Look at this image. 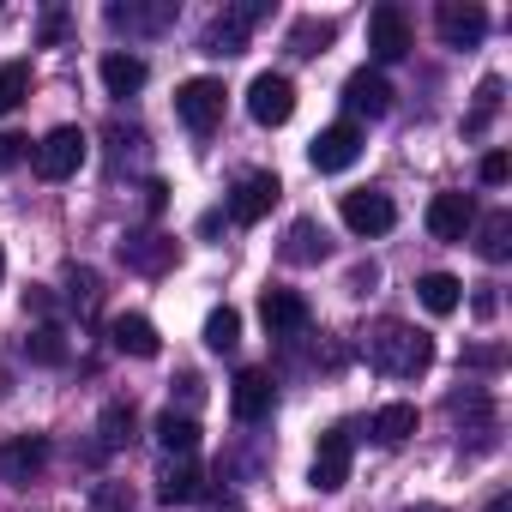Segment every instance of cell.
<instances>
[{
  "mask_svg": "<svg viewBox=\"0 0 512 512\" xmlns=\"http://www.w3.org/2000/svg\"><path fill=\"white\" fill-rule=\"evenodd\" d=\"M25 151H31V139H25V133H0V169H19V163H25Z\"/></svg>",
  "mask_w": 512,
  "mask_h": 512,
  "instance_id": "e575fe53",
  "label": "cell"
},
{
  "mask_svg": "<svg viewBox=\"0 0 512 512\" xmlns=\"http://www.w3.org/2000/svg\"><path fill=\"white\" fill-rule=\"evenodd\" d=\"M332 37H338V25H332V19H302V25L290 31V55H302V61H308V55H326V43H332Z\"/></svg>",
  "mask_w": 512,
  "mask_h": 512,
  "instance_id": "f1b7e54d",
  "label": "cell"
},
{
  "mask_svg": "<svg viewBox=\"0 0 512 512\" xmlns=\"http://www.w3.org/2000/svg\"><path fill=\"white\" fill-rule=\"evenodd\" d=\"M368 49H374V61H404L416 43H410V19H404V7H374L368 13Z\"/></svg>",
  "mask_w": 512,
  "mask_h": 512,
  "instance_id": "9c48e42d",
  "label": "cell"
},
{
  "mask_svg": "<svg viewBox=\"0 0 512 512\" xmlns=\"http://www.w3.org/2000/svg\"><path fill=\"white\" fill-rule=\"evenodd\" d=\"M464 362H470V368H500V350H470Z\"/></svg>",
  "mask_w": 512,
  "mask_h": 512,
  "instance_id": "ab89813d",
  "label": "cell"
},
{
  "mask_svg": "<svg viewBox=\"0 0 512 512\" xmlns=\"http://www.w3.org/2000/svg\"><path fill=\"white\" fill-rule=\"evenodd\" d=\"M97 512H133L127 482H103V488H97Z\"/></svg>",
  "mask_w": 512,
  "mask_h": 512,
  "instance_id": "836d02e7",
  "label": "cell"
},
{
  "mask_svg": "<svg viewBox=\"0 0 512 512\" xmlns=\"http://www.w3.org/2000/svg\"><path fill=\"white\" fill-rule=\"evenodd\" d=\"M500 91H506L500 79H482V85H476V109L464 115V133H482V127L494 121V109H500Z\"/></svg>",
  "mask_w": 512,
  "mask_h": 512,
  "instance_id": "4dcf8cb0",
  "label": "cell"
},
{
  "mask_svg": "<svg viewBox=\"0 0 512 512\" xmlns=\"http://www.w3.org/2000/svg\"><path fill=\"white\" fill-rule=\"evenodd\" d=\"M157 446H163L169 458H193V446H199V422L163 410V416H157Z\"/></svg>",
  "mask_w": 512,
  "mask_h": 512,
  "instance_id": "cb8c5ba5",
  "label": "cell"
},
{
  "mask_svg": "<svg viewBox=\"0 0 512 512\" xmlns=\"http://www.w3.org/2000/svg\"><path fill=\"white\" fill-rule=\"evenodd\" d=\"M25 97H31V67L25 61H7V67H0V115H13Z\"/></svg>",
  "mask_w": 512,
  "mask_h": 512,
  "instance_id": "f546056e",
  "label": "cell"
},
{
  "mask_svg": "<svg viewBox=\"0 0 512 512\" xmlns=\"http://www.w3.org/2000/svg\"><path fill=\"white\" fill-rule=\"evenodd\" d=\"M260 320H266L272 338H302L314 314H308V302H302L296 290H266V296H260Z\"/></svg>",
  "mask_w": 512,
  "mask_h": 512,
  "instance_id": "9a60e30c",
  "label": "cell"
},
{
  "mask_svg": "<svg viewBox=\"0 0 512 512\" xmlns=\"http://www.w3.org/2000/svg\"><path fill=\"white\" fill-rule=\"evenodd\" d=\"M362 356H368V368L386 374V380H416V374H428V362H434V338L416 332V326H404V320H374V326L362 332Z\"/></svg>",
  "mask_w": 512,
  "mask_h": 512,
  "instance_id": "6da1fadb",
  "label": "cell"
},
{
  "mask_svg": "<svg viewBox=\"0 0 512 512\" xmlns=\"http://www.w3.org/2000/svg\"><path fill=\"white\" fill-rule=\"evenodd\" d=\"M416 296H422V308H428V314H440V320H446V314H458V302H464V284H458L452 272H428V278L416 284Z\"/></svg>",
  "mask_w": 512,
  "mask_h": 512,
  "instance_id": "7402d4cb",
  "label": "cell"
},
{
  "mask_svg": "<svg viewBox=\"0 0 512 512\" xmlns=\"http://www.w3.org/2000/svg\"><path fill=\"white\" fill-rule=\"evenodd\" d=\"M446 410H452L458 422H476V428H488V422H494V404H488V392H476V386H470V392H452V404H446Z\"/></svg>",
  "mask_w": 512,
  "mask_h": 512,
  "instance_id": "1f68e13d",
  "label": "cell"
},
{
  "mask_svg": "<svg viewBox=\"0 0 512 512\" xmlns=\"http://www.w3.org/2000/svg\"><path fill=\"white\" fill-rule=\"evenodd\" d=\"M145 79H151V67L139 61V55H103V85H109V97H133V91H145Z\"/></svg>",
  "mask_w": 512,
  "mask_h": 512,
  "instance_id": "44dd1931",
  "label": "cell"
},
{
  "mask_svg": "<svg viewBox=\"0 0 512 512\" xmlns=\"http://www.w3.org/2000/svg\"><path fill=\"white\" fill-rule=\"evenodd\" d=\"M392 223H398V205H392L380 187L344 193V229H350V235H386Z\"/></svg>",
  "mask_w": 512,
  "mask_h": 512,
  "instance_id": "52a82bcc",
  "label": "cell"
},
{
  "mask_svg": "<svg viewBox=\"0 0 512 512\" xmlns=\"http://www.w3.org/2000/svg\"><path fill=\"white\" fill-rule=\"evenodd\" d=\"M308 482H314L320 494H338V488L350 482V428H332V434H320V452H314V470H308Z\"/></svg>",
  "mask_w": 512,
  "mask_h": 512,
  "instance_id": "30bf717a",
  "label": "cell"
},
{
  "mask_svg": "<svg viewBox=\"0 0 512 512\" xmlns=\"http://www.w3.org/2000/svg\"><path fill=\"white\" fill-rule=\"evenodd\" d=\"M272 404H278V380H272L266 368H241V374H235V392H229L235 422H266Z\"/></svg>",
  "mask_w": 512,
  "mask_h": 512,
  "instance_id": "ba28073f",
  "label": "cell"
},
{
  "mask_svg": "<svg viewBox=\"0 0 512 512\" xmlns=\"http://www.w3.org/2000/svg\"><path fill=\"white\" fill-rule=\"evenodd\" d=\"M0 278H7V247H0Z\"/></svg>",
  "mask_w": 512,
  "mask_h": 512,
  "instance_id": "7bdbcfd3",
  "label": "cell"
},
{
  "mask_svg": "<svg viewBox=\"0 0 512 512\" xmlns=\"http://www.w3.org/2000/svg\"><path fill=\"white\" fill-rule=\"evenodd\" d=\"M326 253H332L326 229H320L314 217H296V223H290V235H284V260H290V266H320Z\"/></svg>",
  "mask_w": 512,
  "mask_h": 512,
  "instance_id": "ffe728a7",
  "label": "cell"
},
{
  "mask_svg": "<svg viewBox=\"0 0 512 512\" xmlns=\"http://www.w3.org/2000/svg\"><path fill=\"white\" fill-rule=\"evenodd\" d=\"M175 115L187 121V133H211L223 121V79H187V85H175Z\"/></svg>",
  "mask_w": 512,
  "mask_h": 512,
  "instance_id": "3957f363",
  "label": "cell"
},
{
  "mask_svg": "<svg viewBox=\"0 0 512 512\" xmlns=\"http://www.w3.org/2000/svg\"><path fill=\"white\" fill-rule=\"evenodd\" d=\"M266 19V0H235V7H223L211 25H205V55H217V61H229V55H241L247 49V37H253V25Z\"/></svg>",
  "mask_w": 512,
  "mask_h": 512,
  "instance_id": "7a4b0ae2",
  "label": "cell"
},
{
  "mask_svg": "<svg viewBox=\"0 0 512 512\" xmlns=\"http://www.w3.org/2000/svg\"><path fill=\"white\" fill-rule=\"evenodd\" d=\"M109 25L115 31H139V37H151V31H169L175 25V0H157V7H133V0H127V7H121V0H115V7H109Z\"/></svg>",
  "mask_w": 512,
  "mask_h": 512,
  "instance_id": "d6986e66",
  "label": "cell"
},
{
  "mask_svg": "<svg viewBox=\"0 0 512 512\" xmlns=\"http://www.w3.org/2000/svg\"><path fill=\"white\" fill-rule=\"evenodd\" d=\"M109 344H115L121 356H139V362H151V356L163 350V338H157V326H151L145 314H121V320L109 326Z\"/></svg>",
  "mask_w": 512,
  "mask_h": 512,
  "instance_id": "ac0fdd59",
  "label": "cell"
},
{
  "mask_svg": "<svg viewBox=\"0 0 512 512\" xmlns=\"http://www.w3.org/2000/svg\"><path fill=\"white\" fill-rule=\"evenodd\" d=\"M434 25H440V37H446L452 49H470V43H482V31H488V13H482V7H458V0H440Z\"/></svg>",
  "mask_w": 512,
  "mask_h": 512,
  "instance_id": "e0dca14e",
  "label": "cell"
},
{
  "mask_svg": "<svg viewBox=\"0 0 512 512\" xmlns=\"http://www.w3.org/2000/svg\"><path fill=\"white\" fill-rule=\"evenodd\" d=\"M476 253L488 266H500L506 253H512V211H488L482 217V229H476Z\"/></svg>",
  "mask_w": 512,
  "mask_h": 512,
  "instance_id": "484cf974",
  "label": "cell"
},
{
  "mask_svg": "<svg viewBox=\"0 0 512 512\" xmlns=\"http://www.w3.org/2000/svg\"><path fill=\"white\" fill-rule=\"evenodd\" d=\"M61 37H67V13H49L43 19V43H61Z\"/></svg>",
  "mask_w": 512,
  "mask_h": 512,
  "instance_id": "74e56055",
  "label": "cell"
},
{
  "mask_svg": "<svg viewBox=\"0 0 512 512\" xmlns=\"http://www.w3.org/2000/svg\"><path fill=\"white\" fill-rule=\"evenodd\" d=\"M368 434H374V446H404V440L416 434V404H386V410L368 422Z\"/></svg>",
  "mask_w": 512,
  "mask_h": 512,
  "instance_id": "603a6c76",
  "label": "cell"
},
{
  "mask_svg": "<svg viewBox=\"0 0 512 512\" xmlns=\"http://www.w3.org/2000/svg\"><path fill=\"white\" fill-rule=\"evenodd\" d=\"M247 115L260 121V127H284L296 115V85L284 73H260V79L247 85Z\"/></svg>",
  "mask_w": 512,
  "mask_h": 512,
  "instance_id": "277c9868",
  "label": "cell"
},
{
  "mask_svg": "<svg viewBox=\"0 0 512 512\" xmlns=\"http://www.w3.org/2000/svg\"><path fill=\"white\" fill-rule=\"evenodd\" d=\"M73 302L79 308H97V272H73Z\"/></svg>",
  "mask_w": 512,
  "mask_h": 512,
  "instance_id": "8d00e7d4",
  "label": "cell"
},
{
  "mask_svg": "<svg viewBox=\"0 0 512 512\" xmlns=\"http://www.w3.org/2000/svg\"><path fill=\"white\" fill-rule=\"evenodd\" d=\"M97 434H103V452L127 446V434H133V404H109L103 422H97Z\"/></svg>",
  "mask_w": 512,
  "mask_h": 512,
  "instance_id": "d6a6232c",
  "label": "cell"
},
{
  "mask_svg": "<svg viewBox=\"0 0 512 512\" xmlns=\"http://www.w3.org/2000/svg\"><path fill=\"white\" fill-rule=\"evenodd\" d=\"M356 157H362V127H356V121H338V127H326V133L308 145V163H314L320 175H344Z\"/></svg>",
  "mask_w": 512,
  "mask_h": 512,
  "instance_id": "8992f818",
  "label": "cell"
},
{
  "mask_svg": "<svg viewBox=\"0 0 512 512\" xmlns=\"http://www.w3.org/2000/svg\"><path fill=\"white\" fill-rule=\"evenodd\" d=\"M157 500H163V506H187V500H199V470H193V458H175V464L157 476Z\"/></svg>",
  "mask_w": 512,
  "mask_h": 512,
  "instance_id": "d4e9b609",
  "label": "cell"
},
{
  "mask_svg": "<svg viewBox=\"0 0 512 512\" xmlns=\"http://www.w3.org/2000/svg\"><path fill=\"white\" fill-rule=\"evenodd\" d=\"M506 175H512V157H506V151H488V157H482V181H488V187H500Z\"/></svg>",
  "mask_w": 512,
  "mask_h": 512,
  "instance_id": "d590c367",
  "label": "cell"
},
{
  "mask_svg": "<svg viewBox=\"0 0 512 512\" xmlns=\"http://www.w3.org/2000/svg\"><path fill=\"white\" fill-rule=\"evenodd\" d=\"M145 205H151V217H157V211L169 205V187H163V181H151V187H145Z\"/></svg>",
  "mask_w": 512,
  "mask_h": 512,
  "instance_id": "f35d334b",
  "label": "cell"
},
{
  "mask_svg": "<svg viewBox=\"0 0 512 512\" xmlns=\"http://www.w3.org/2000/svg\"><path fill=\"white\" fill-rule=\"evenodd\" d=\"M344 109H350V115H368V121L392 115V85H386V73H374V67L350 73V79H344Z\"/></svg>",
  "mask_w": 512,
  "mask_h": 512,
  "instance_id": "4fadbf2b",
  "label": "cell"
},
{
  "mask_svg": "<svg viewBox=\"0 0 512 512\" xmlns=\"http://www.w3.org/2000/svg\"><path fill=\"white\" fill-rule=\"evenodd\" d=\"M488 512H512V494H494V500H488Z\"/></svg>",
  "mask_w": 512,
  "mask_h": 512,
  "instance_id": "60d3db41",
  "label": "cell"
},
{
  "mask_svg": "<svg viewBox=\"0 0 512 512\" xmlns=\"http://www.w3.org/2000/svg\"><path fill=\"white\" fill-rule=\"evenodd\" d=\"M121 266H133V272L157 278V272H169V266H175V241H169V235H157V229L127 235V241H121Z\"/></svg>",
  "mask_w": 512,
  "mask_h": 512,
  "instance_id": "2e32d148",
  "label": "cell"
},
{
  "mask_svg": "<svg viewBox=\"0 0 512 512\" xmlns=\"http://www.w3.org/2000/svg\"><path fill=\"white\" fill-rule=\"evenodd\" d=\"M278 193H284V187H278V175L253 169V175H241V181H235V193H229V217H235V223H260V217L278 205Z\"/></svg>",
  "mask_w": 512,
  "mask_h": 512,
  "instance_id": "8fae6325",
  "label": "cell"
},
{
  "mask_svg": "<svg viewBox=\"0 0 512 512\" xmlns=\"http://www.w3.org/2000/svg\"><path fill=\"white\" fill-rule=\"evenodd\" d=\"M235 344H241V314H235V308H211V314H205V350L229 356Z\"/></svg>",
  "mask_w": 512,
  "mask_h": 512,
  "instance_id": "83f0119b",
  "label": "cell"
},
{
  "mask_svg": "<svg viewBox=\"0 0 512 512\" xmlns=\"http://www.w3.org/2000/svg\"><path fill=\"white\" fill-rule=\"evenodd\" d=\"M470 223H476L470 193H434V199H428V235H434V241H464Z\"/></svg>",
  "mask_w": 512,
  "mask_h": 512,
  "instance_id": "5bb4252c",
  "label": "cell"
},
{
  "mask_svg": "<svg viewBox=\"0 0 512 512\" xmlns=\"http://www.w3.org/2000/svg\"><path fill=\"white\" fill-rule=\"evenodd\" d=\"M43 464H49V440H43V434H19V440H0V482H7V488L31 482V476H37Z\"/></svg>",
  "mask_w": 512,
  "mask_h": 512,
  "instance_id": "7c38bea8",
  "label": "cell"
},
{
  "mask_svg": "<svg viewBox=\"0 0 512 512\" xmlns=\"http://www.w3.org/2000/svg\"><path fill=\"white\" fill-rule=\"evenodd\" d=\"M25 356H31V362H43V368H67V356H73V350H67V332L43 320V326H31V338H25Z\"/></svg>",
  "mask_w": 512,
  "mask_h": 512,
  "instance_id": "4316f807",
  "label": "cell"
},
{
  "mask_svg": "<svg viewBox=\"0 0 512 512\" xmlns=\"http://www.w3.org/2000/svg\"><path fill=\"white\" fill-rule=\"evenodd\" d=\"M404 512H446V506H434V500H422V506H404Z\"/></svg>",
  "mask_w": 512,
  "mask_h": 512,
  "instance_id": "b9f144b4",
  "label": "cell"
},
{
  "mask_svg": "<svg viewBox=\"0 0 512 512\" xmlns=\"http://www.w3.org/2000/svg\"><path fill=\"white\" fill-rule=\"evenodd\" d=\"M85 151H91V139H85L79 127H55V133L37 145V175H43V181H67V175H79Z\"/></svg>",
  "mask_w": 512,
  "mask_h": 512,
  "instance_id": "5b68a950",
  "label": "cell"
}]
</instances>
